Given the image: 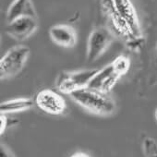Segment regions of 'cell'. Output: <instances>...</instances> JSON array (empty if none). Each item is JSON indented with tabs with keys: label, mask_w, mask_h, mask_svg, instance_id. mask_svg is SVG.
I'll list each match as a JSON object with an SVG mask.
<instances>
[{
	"label": "cell",
	"mask_w": 157,
	"mask_h": 157,
	"mask_svg": "<svg viewBox=\"0 0 157 157\" xmlns=\"http://www.w3.org/2000/svg\"><path fill=\"white\" fill-rule=\"evenodd\" d=\"M70 98L80 106L97 116H110L115 113L116 102L109 95L90 87L77 90L69 94Z\"/></svg>",
	"instance_id": "obj_1"
},
{
	"label": "cell",
	"mask_w": 157,
	"mask_h": 157,
	"mask_svg": "<svg viewBox=\"0 0 157 157\" xmlns=\"http://www.w3.org/2000/svg\"><path fill=\"white\" fill-rule=\"evenodd\" d=\"M103 12L106 19L108 28L113 32L116 37L121 39L126 45L132 50H139L142 47L144 39L135 36L128 24L116 10L113 0H101Z\"/></svg>",
	"instance_id": "obj_2"
},
{
	"label": "cell",
	"mask_w": 157,
	"mask_h": 157,
	"mask_svg": "<svg viewBox=\"0 0 157 157\" xmlns=\"http://www.w3.org/2000/svg\"><path fill=\"white\" fill-rule=\"evenodd\" d=\"M98 71L99 68L62 71L56 78V89L60 93L69 95L77 90L88 87Z\"/></svg>",
	"instance_id": "obj_3"
},
{
	"label": "cell",
	"mask_w": 157,
	"mask_h": 157,
	"mask_svg": "<svg viewBox=\"0 0 157 157\" xmlns=\"http://www.w3.org/2000/svg\"><path fill=\"white\" fill-rule=\"evenodd\" d=\"M30 56L26 45H16L10 48L0 59V78H10L18 75L25 66Z\"/></svg>",
	"instance_id": "obj_4"
},
{
	"label": "cell",
	"mask_w": 157,
	"mask_h": 157,
	"mask_svg": "<svg viewBox=\"0 0 157 157\" xmlns=\"http://www.w3.org/2000/svg\"><path fill=\"white\" fill-rule=\"evenodd\" d=\"M116 36L107 26L94 28L88 38L86 58L89 62H94L106 51L114 42Z\"/></svg>",
	"instance_id": "obj_5"
},
{
	"label": "cell",
	"mask_w": 157,
	"mask_h": 157,
	"mask_svg": "<svg viewBox=\"0 0 157 157\" xmlns=\"http://www.w3.org/2000/svg\"><path fill=\"white\" fill-rule=\"evenodd\" d=\"M35 105L44 113L52 116H59L66 112L67 103L65 99L56 91L44 89L40 91L35 99Z\"/></svg>",
	"instance_id": "obj_6"
},
{
	"label": "cell",
	"mask_w": 157,
	"mask_h": 157,
	"mask_svg": "<svg viewBox=\"0 0 157 157\" xmlns=\"http://www.w3.org/2000/svg\"><path fill=\"white\" fill-rule=\"evenodd\" d=\"M38 29L37 17L22 16L8 22L6 33L16 41L21 42L31 37Z\"/></svg>",
	"instance_id": "obj_7"
},
{
	"label": "cell",
	"mask_w": 157,
	"mask_h": 157,
	"mask_svg": "<svg viewBox=\"0 0 157 157\" xmlns=\"http://www.w3.org/2000/svg\"><path fill=\"white\" fill-rule=\"evenodd\" d=\"M121 77L111 62L105 67L99 69L88 87L105 94H109Z\"/></svg>",
	"instance_id": "obj_8"
},
{
	"label": "cell",
	"mask_w": 157,
	"mask_h": 157,
	"mask_svg": "<svg viewBox=\"0 0 157 157\" xmlns=\"http://www.w3.org/2000/svg\"><path fill=\"white\" fill-rule=\"evenodd\" d=\"M116 10L128 24L136 37L143 39L141 27L138 18L137 11L130 0H113Z\"/></svg>",
	"instance_id": "obj_9"
},
{
	"label": "cell",
	"mask_w": 157,
	"mask_h": 157,
	"mask_svg": "<svg viewBox=\"0 0 157 157\" xmlns=\"http://www.w3.org/2000/svg\"><path fill=\"white\" fill-rule=\"evenodd\" d=\"M49 36L57 45L65 48H72L77 44V33L73 27L67 24H56L50 28Z\"/></svg>",
	"instance_id": "obj_10"
},
{
	"label": "cell",
	"mask_w": 157,
	"mask_h": 157,
	"mask_svg": "<svg viewBox=\"0 0 157 157\" xmlns=\"http://www.w3.org/2000/svg\"><path fill=\"white\" fill-rule=\"evenodd\" d=\"M22 16L36 17L32 0H14L9 7V10L7 11L8 22H10L13 20Z\"/></svg>",
	"instance_id": "obj_11"
},
{
	"label": "cell",
	"mask_w": 157,
	"mask_h": 157,
	"mask_svg": "<svg viewBox=\"0 0 157 157\" xmlns=\"http://www.w3.org/2000/svg\"><path fill=\"white\" fill-rule=\"evenodd\" d=\"M34 104L35 102H33V99L26 98V97L7 100L0 104V114L9 115V114L23 112L31 109Z\"/></svg>",
	"instance_id": "obj_12"
},
{
	"label": "cell",
	"mask_w": 157,
	"mask_h": 157,
	"mask_svg": "<svg viewBox=\"0 0 157 157\" xmlns=\"http://www.w3.org/2000/svg\"><path fill=\"white\" fill-rule=\"evenodd\" d=\"M112 64H113L114 67L116 68V70L121 76H124L129 70V67H130V59L127 56L120 55V56H117L112 61Z\"/></svg>",
	"instance_id": "obj_13"
},
{
	"label": "cell",
	"mask_w": 157,
	"mask_h": 157,
	"mask_svg": "<svg viewBox=\"0 0 157 157\" xmlns=\"http://www.w3.org/2000/svg\"><path fill=\"white\" fill-rule=\"evenodd\" d=\"M142 151L145 157H157V141L151 137H145L142 140Z\"/></svg>",
	"instance_id": "obj_14"
},
{
	"label": "cell",
	"mask_w": 157,
	"mask_h": 157,
	"mask_svg": "<svg viewBox=\"0 0 157 157\" xmlns=\"http://www.w3.org/2000/svg\"><path fill=\"white\" fill-rule=\"evenodd\" d=\"M149 84L151 86L157 85V45L155 47L153 58L151 61L150 74H149Z\"/></svg>",
	"instance_id": "obj_15"
},
{
	"label": "cell",
	"mask_w": 157,
	"mask_h": 157,
	"mask_svg": "<svg viewBox=\"0 0 157 157\" xmlns=\"http://www.w3.org/2000/svg\"><path fill=\"white\" fill-rule=\"evenodd\" d=\"M15 123H17V121L9 118L7 115L0 114V134L2 135L9 127L14 125Z\"/></svg>",
	"instance_id": "obj_16"
},
{
	"label": "cell",
	"mask_w": 157,
	"mask_h": 157,
	"mask_svg": "<svg viewBox=\"0 0 157 157\" xmlns=\"http://www.w3.org/2000/svg\"><path fill=\"white\" fill-rule=\"evenodd\" d=\"M0 157H15V155L6 144L1 143L0 145Z\"/></svg>",
	"instance_id": "obj_17"
},
{
	"label": "cell",
	"mask_w": 157,
	"mask_h": 157,
	"mask_svg": "<svg viewBox=\"0 0 157 157\" xmlns=\"http://www.w3.org/2000/svg\"><path fill=\"white\" fill-rule=\"evenodd\" d=\"M69 157H91L88 153L83 152V151H77L75 153H73L72 155H70Z\"/></svg>",
	"instance_id": "obj_18"
},
{
	"label": "cell",
	"mask_w": 157,
	"mask_h": 157,
	"mask_svg": "<svg viewBox=\"0 0 157 157\" xmlns=\"http://www.w3.org/2000/svg\"><path fill=\"white\" fill-rule=\"evenodd\" d=\"M154 117H155V120H156V122H157V107H156V109H155V111H154Z\"/></svg>",
	"instance_id": "obj_19"
}]
</instances>
